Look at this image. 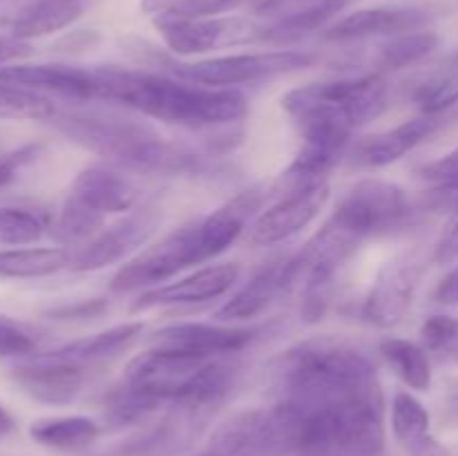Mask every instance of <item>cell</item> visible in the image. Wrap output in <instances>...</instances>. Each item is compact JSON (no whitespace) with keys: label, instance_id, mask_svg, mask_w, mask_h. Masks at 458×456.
I'll list each match as a JSON object with an SVG mask.
<instances>
[{"label":"cell","instance_id":"1","mask_svg":"<svg viewBox=\"0 0 458 456\" xmlns=\"http://www.w3.org/2000/svg\"><path fill=\"white\" fill-rule=\"evenodd\" d=\"M304 139L291 168L282 174L286 188L325 182L327 173L338 164L353 130L376 119L387 107V83L383 76L311 83L293 89L282 98Z\"/></svg>","mask_w":458,"mask_h":456},{"label":"cell","instance_id":"2","mask_svg":"<svg viewBox=\"0 0 458 456\" xmlns=\"http://www.w3.org/2000/svg\"><path fill=\"white\" fill-rule=\"evenodd\" d=\"M97 97L123 103L165 123L186 128H213L235 123L246 114V97L233 88H208L199 83H177L146 72L114 67L94 70Z\"/></svg>","mask_w":458,"mask_h":456},{"label":"cell","instance_id":"3","mask_svg":"<svg viewBox=\"0 0 458 456\" xmlns=\"http://www.w3.org/2000/svg\"><path fill=\"white\" fill-rule=\"evenodd\" d=\"M282 402L313 405L376 380V367L356 347L340 338H311L282 353L276 362Z\"/></svg>","mask_w":458,"mask_h":456},{"label":"cell","instance_id":"4","mask_svg":"<svg viewBox=\"0 0 458 456\" xmlns=\"http://www.w3.org/2000/svg\"><path fill=\"white\" fill-rule=\"evenodd\" d=\"M206 452L213 456H311L300 438L298 416L284 402L228 418Z\"/></svg>","mask_w":458,"mask_h":456},{"label":"cell","instance_id":"5","mask_svg":"<svg viewBox=\"0 0 458 456\" xmlns=\"http://www.w3.org/2000/svg\"><path fill=\"white\" fill-rule=\"evenodd\" d=\"M58 128L89 150L114 156L125 164L159 168L174 161V156L179 159L150 125L134 119L112 114H70L58 119Z\"/></svg>","mask_w":458,"mask_h":456},{"label":"cell","instance_id":"6","mask_svg":"<svg viewBox=\"0 0 458 456\" xmlns=\"http://www.w3.org/2000/svg\"><path fill=\"white\" fill-rule=\"evenodd\" d=\"M411 215V201L396 183L365 179L356 183L335 206L331 224L352 240L398 228Z\"/></svg>","mask_w":458,"mask_h":456},{"label":"cell","instance_id":"7","mask_svg":"<svg viewBox=\"0 0 458 456\" xmlns=\"http://www.w3.org/2000/svg\"><path fill=\"white\" fill-rule=\"evenodd\" d=\"M313 61L316 58L307 52L233 54V56L206 58L195 63H177L174 74L208 88H231V85L253 83L284 72H295L300 67H309Z\"/></svg>","mask_w":458,"mask_h":456},{"label":"cell","instance_id":"8","mask_svg":"<svg viewBox=\"0 0 458 456\" xmlns=\"http://www.w3.org/2000/svg\"><path fill=\"white\" fill-rule=\"evenodd\" d=\"M206 259L208 255L199 240V222L188 224L125 264L110 286L112 291H134L141 286L159 284L177 275L183 268L206 262Z\"/></svg>","mask_w":458,"mask_h":456},{"label":"cell","instance_id":"9","mask_svg":"<svg viewBox=\"0 0 458 456\" xmlns=\"http://www.w3.org/2000/svg\"><path fill=\"white\" fill-rule=\"evenodd\" d=\"M155 27L164 36L165 45L182 56L206 54L228 45L253 43L264 34V30L249 18L182 16L173 12L157 13Z\"/></svg>","mask_w":458,"mask_h":456},{"label":"cell","instance_id":"10","mask_svg":"<svg viewBox=\"0 0 458 456\" xmlns=\"http://www.w3.org/2000/svg\"><path fill=\"white\" fill-rule=\"evenodd\" d=\"M329 192L331 188L327 179L289 190L277 204H273L267 213L255 219L250 228V240L262 246L291 240L320 215L329 199Z\"/></svg>","mask_w":458,"mask_h":456},{"label":"cell","instance_id":"11","mask_svg":"<svg viewBox=\"0 0 458 456\" xmlns=\"http://www.w3.org/2000/svg\"><path fill=\"white\" fill-rule=\"evenodd\" d=\"M89 0H0V25L21 40L54 34L79 21Z\"/></svg>","mask_w":458,"mask_h":456},{"label":"cell","instance_id":"12","mask_svg":"<svg viewBox=\"0 0 458 456\" xmlns=\"http://www.w3.org/2000/svg\"><path fill=\"white\" fill-rule=\"evenodd\" d=\"M12 378L34 401L45 402V405H67L81 392L83 369L38 353L13 367Z\"/></svg>","mask_w":458,"mask_h":456},{"label":"cell","instance_id":"13","mask_svg":"<svg viewBox=\"0 0 458 456\" xmlns=\"http://www.w3.org/2000/svg\"><path fill=\"white\" fill-rule=\"evenodd\" d=\"M0 83L18 85V88L34 89L40 94L54 92L70 98L97 97L94 70L61 65V63H43V65L9 63V65H0Z\"/></svg>","mask_w":458,"mask_h":456},{"label":"cell","instance_id":"14","mask_svg":"<svg viewBox=\"0 0 458 456\" xmlns=\"http://www.w3.org/2000/svg\"><path fill=\"white\" fill-rule=\"evenodd\" d=\"M240 277L237 264H217V266H206L192 275L182 277L177 282L152 289L143 293L134 302V311H146L155 307H174V304H199L210 302L215 298H222L231 291Z\"/></svg>","mask_w":458,"mask_h":456},{"label":"cell","instance_id":"15","mask_svg":"<svg viewBox=\"0 0 458 456\" xmlns=\"http://www.w3.org/2000/svg\"><path fill=\"white\" fill-rule=\"evenodd\" d=\"M155 226V217L148 213L132 215L123 222L107 226L103 232H97L89 241H85L76 255H72L70 266L74 271H97V268L114 264L132 253L134 249L148 240Z\"/></svg>","mask_w":458,"mask_h":456},{"label":"cell","instance_id":"16","mask_svg":"<svg viewBox=\"0 0 458 456\" xmlns=\"http://www.w3.org/2000/svg\"><path fill=\"white\" fill-rule=\"evenodd\" d=\"M152 340H155V347L215 358L222 353L240 351L253 340V331L237 329V326L183 322V325H170L157 331Z\"/></svg>","mask_w":458,"mask_h":456},{"label":"cell","instance_id":"17","mask_svg":"<svg viewBox=\"0 0 458 456\" xmlns=\"http://www.w3.org/2000/svg\"><path fill=\"white\" fill-rule=\"evenodd\" d=\"M67 197L83 208L106 217L110 213H123L132 208L139 190L125 174L107 165H89L74 179Z\"/></svg>","mask_w":458,"mask_h":456},{"label":"cell","instance_id":"18","mask_svg":"<svg viewBox=\"0 0 458 456\" xmlns=\"http://www.w3.org/2000/svg\"><path fill=\"white\" fill-rule=\"evenodd\" d=\"M428 22V13L416 7L358 9L325 31L329 40H360L371 36H398L416 31Z\"/></svg>","mask_w":458,"mask_h":456},{"label":"cell","instance_id":"19","mask_svg":"<svg viewBox=\"0 0 458 456\" xmlns=\"http://www.w3.org/2000/svg\"><path fill=\"white\" fill-rule=\"evenodd\" d=\"M414 266L407 262H394L376 280L367 298L362 316L376 326H392L401 322L414 295Z\"/></svg>","mask_w":458,"mask_h":456},{"label":"cell","instance_id":"20","mask_svg":"<svg viewBox=\"0 0 458 456\" xmlns=\"http://www.w3.org/2000/svg\"><path fill=\"white\" fill-rule=\"evenodd\" d=\"M434 130H437L434 116L425 114L419 119L405 121L398 128L362 139L356 148V161L367 168H383V165L394 164L410 150H414Z\"/></svg>","mask_w":458,"mask_h":456},{"label":"cell","instance_id":"21","mask_svg":"<svg viewBox=\"0 0 458 456\" xmlns=\"http://www.w3.org/2000/svg\"><path fill=\"white\" fill-rule=\"evenodd\" d=\"M141 322H128V325L112 326V329L94 334L89 338H81L70 344H63V347L54 349V351H47L45 356L85 371V367L94 365V362L119 356L121 351H125L141 335Z\"/></svg>","mask_w":458,"mask_h":456},{"label":"cell","instance_id":"22","mask_svg":"<svg viewBox=\"0 0 458 456\" xmlns=\"http://www.w3.org/2000/svg\"><path fill=\"white\" fill-rule=\"evenodd\" d=\"M259 201H262V195L258 190H246L201 219L199 240L208 259L222 255L242 235L253 210H258Z\"/></svg>","mask_w":458,"mask_h":456},{"label":"cell","instance_id":"23","mask_svg":"<svg viewBox=\"0 0 458 456\" xmlns=\"http://www.w3.org/2000/svg\"><path fill=\"white\" fill-rule=\"evenodd\" d=\"M286 264L289 262H277L271 264L268 268H262L244 289L237 291L224 307L217 308L215 317L222 322H231L249 320V317L259 316L271 304V300L289 284Z\"/></svg>","mask_w":458,"mask_h":456},{"label":"cell","instance_id":"24","mask_svg":"<svg viewBox=\"0 0 458 456\" xmlns=\"http://www.w3.org/2000/svg\"><path fill=\"white\" fill-rule=\"evenodd\" d=\"M101 434L97 420L88 416H58V418L36 420L30 427V436L38 445L52 447L61 452L85 450L92 445Z\"/></svg>","mask_w":458,"mask_h":456},{"label":"cell","instance_id":"25","mask_svg":"<svg viewBox=\"0 0 458 456\" xmlns=\"http://www.w3.org/2000/svg\"><path fill=\"white\" fill-rule=\"evenodd\" d=\"M72 264V255L61 246L47 249H7L0 250V277H47Z\"/></svg>","mask_w":458,"mask_h":456},{"label":"cell","instance_id":"26","mask_svg":"<svg viewBox=\"0 0 458 456\" xmlns=\"http://www.w3.org/2000/svg\"><path fill=\"white\" fill-rule=\"evenodd\" d=\"M380 353L392 367L394 374L416 392H425L432 384V365L420 344L405 338H385L380 342Z\"/></svg>","mask_w":458,"mask_h":456},{"label":"cell","instance_id":"27","mask_svg":"<svg viewBox=\"0 0 458 456\" xmlns=\"http://www.w3.org/2000/svg\"><path fill=\"white\" fill-rule=\"evenodd\" d=\"M347 3L349 0H318V3L289 13L280 22L264 30L262 38L271 40V43H291V40L302 38V36L311 34V31L325 27L329 21H334L347 7Z\"/></svg>","mask_w":458,"mask_h":456},{"label":"cell","instance_id":"28","mask_svg":"<svg viewBox=\"0 0 458 456\" xmlns=\"http://www.w3.org/2000/svg\"><path fill=\"white\" fill-rule=\"evenodd\" d=\"M414 103L423 114L434 116L458 103V54L441 63L423 83L416 88Z\"/></svg>","mask_w":458,"mask_h":456},{"label":"cell","instance_id":"29","mask_svg":"<svg viewBox=\"0 0 458 456\" xmlns=\"http://www.w3.org/2000/svg\"><path fill=\"white\" fill-rule=\"evenodd\" d=\"M394 436L407 452L416 450L429 441V414L423 402L410 392H396L392 402Z\"/></svg>","mask_w":458,"mask_h":456},{"label":"cell","instance_id":"30","mask_svg":"<svg viewBox=\"0 0 458 456\" xmlns=\"http://www.w3.org/2000/svg\"><path fill=\"white\" fill-rule=\"evenodd\" d=\"M56 116L52 98L34 89L0 83V119L47 121Z\"/></svg>","mask_w":458,"mask_h":456},{"label":"cell","instance_id":"31","mask_svg":"<svg viewBox=\"0 0 458 456\" xmlns=\"http://www.w3.org/2000/svg\"><path fill=\"white\" fill-rule=\"evenodd\" d=\"M438 36L434 31L416 30L407 34L392 36V40L380 47V65L389 70H401V67L414 65L420 58L429 56L437 49Z\"/></svg>","mask_w":458,"mask_h":456},{"label":"cell","instance_id":"32","mask_svg":"<svg viewBox=\"0 0 458 456\" xmlns=\"http://www.w3.org/2000/svg\"><path fill=\"white\" fill-rule=\"evenodd\" d=\"M47 228V217L38 210L0 208V246L31 244Z\"/></svg>","mask_w":458,"mask_h":456},{"label":"cell","instance_id":"33","mask_svg":"<svg viewBox=\"0 0 458 456\" xmlns=\"http://www.w3.org/2000/svg\"><path fill=\"white\" fill-rule=\"evenodd\" d=\"M36 338L7 316H0V356H27L34 351Z\"/></svg>","mask_w":458,"mask_h":456},{"label":"cell","instance_id":"34","mask_svg":"<svg viewBox=\"0 0 458 456\" xmlns=\"http://www.w3.org/2000/svg\"><path fill=\"white\" fill-rule=\"evenodd\" d=\"M423 177L437 183L438 190L445 195L458 197V148L425 165Z\"/></svg>","mask_w":458,"mask_h":456},{"label":"cell","instance_id":"35","mask_svg":"<svg viewBox=\"0 0 458 456\" xmlns=\"http://www.w3.org/2000/svg\"><path fill=\"white\" fill-rule=\"evenodd\" d=\"M420 338L428 349H443L458 340V317L432 316L420 326Z\"/></svg>","mask_w":458,"mask_h":456},{"label":"cell","instance_id":"36","mask_svg":"<svg viewBox=\"0 0 458 456\" xmlns=\"http://www.w3.org/2000/svg\"><path fill=\"white\" fill-rule=\"evenodd\" d=\"M38 152L40 146H25L7 152V155H0V188L9 186L18 177V173L38 156Z\"/></svg>","mask_w":458,"mask_h":456},{"label":"cell","instance_id":"37","mask_svg":"<svg viewBox=\"0 0 458 456\" xmlns=\"http://www.w3.org/2000/svg\"><path fill=\"white\" fill-rule=\"evenodd\" d=\"M31 45L30 40H21L16 36H0V65H9L21 58L30 56Z\"/></svg>","mask_w":458,"mask_h":456},{"label":"cell","instance_id":"38","mask_svg":"<svg viewBox=\"0 0 458 456\" xmlns=\"http://www.w3.org/2000/svg\"><path fill=\"white\" fill-rule=\"evenodd\" d=\"M437 298L438 302L456 304L458 307V268H454L447 277H443V282L437 289Z\"/></svg>","mask_w":458,"mask_h":456},{"label":"cell","instance_id":"39","mask_svg":"<svg viewBox=\"0 0 458 456\" xmlns=\"http://www.w3.org/2000/svg\"><path fill=\"white\" fill-rule=\"evenodd\" d=\"M458 258V219L454 226L450 228V232H447L445 240L441 241V246H438V253H437V259H441V262H450V259Z\"/></svg>","mask_w":458,"mask_h":456},{"label":"cell","instance_id":"40","mask_svg":"<svg viewBox=\"0 0 458 456\" xmlns=\"http://www.w3.org/2000/svg\"><path fill=\"white\" fill-rule=\"evenodd\" d=\"M177 3L179 0H143L141 7H143V12H148V13H161V12H165V9L174 7Z\"/></svg>","mask_w":458,"mask_h":456},{"label":"cell","instance_id":"41","mask_svg":"<svg viewBox=\"0 0 458 456\" xmlns=\"http://www.w3.org/2000/svg\"><path fill=\"white\" fill-rule=\"evenodd\" d=\"M219 3H222L224 7H228V4H231V3H235V0H219Z\"/></svg>","mask_w":458,"mask_h":456},{"label":"cell","instance_id":"42","mask_svg":"<svg viewBox=\"0 0 458 456\" xmlns=\"http://www.w3.org/2000/svg\"><path fill=\"white\" fill-rule=\"evenodd\" d=\"M201 456H213V454H210V452H204V454H201Z\"/></svg>","mask_w":458,"mask_h":456}]
</instances>
